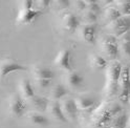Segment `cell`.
Instances as JSON below:
<instances>
[{
  "label": "cell",
  "mask_w": 130,
  "mask_h": 128,
  "mask_svg": "<svg viewBox=\"0 0 130 128\" xmlns=\"http://www.w3.org/2000/svg\"><path fill=\"white\" fill-rule=\"evenodd\" d=\"M123 110L122 104L115 100H106L101 103L91 114V128H107L111 121Z\"/></svg>",
  "instance_id": "obj_1"
},
{
  "label": "cell",
  "mask_w": 130,
  "mask_h": 128,
  "mask_svg": "<svg viewBox=\"0 0 130 128\" xmlns=\"http://www.w3.org/2000/svg\"><path fill=\"white\" fill-rule=\"evenodd\" d=\"M123 65L118 60L111 61L106 68V83L104 87V94L109 100L119 93V81Z\"/></svg>",
  "instance_id": "obj_2"
},
{
  "label": "cell",
  "mask_w": 130,
  "mask_h": 128,
  "mask_svg": "<svg viewBox=\"0 0 130 128\" xmlns=\"http://www.w3.org/2000/svg\"><path fill=\"white\" fill-rule=\"evenodd\" d=\"M35 1L23 0L18 4V16L16 18V23L20 25L31 24L43 12L36 9Z\"/></svg>",
  "instance_id": "obj_3"
},
{
  "label": "cell",
  "mask_w": 130,
  "mask_h": 128,
  "mask_svg": "<svg viewBox=\"0 0 130 128\" xmlns=\"http://www.w3.org/2000/svg\"><path fill=\"white\" fill-rule=\"evenodd\" d=\"M100 50L106 59L116 61L120 55L119 39L109 34L104 35L100 40Z\"/></svg>",
  "instance_id": "obj_4"
},
{
  "label": "cell",
  "mask_w": 130,
  "mask_h": 128,
  "mask_svg": "<svg viewBox=\"0 0 130 128\" xmlns=\"http://www.w3.org/2000/svg\"><path fill=\"white\" fill-rule=\"evenodd\" d=\"M119 102L126 104L130 101V65H124L119 81Z\"/></svg>",
  "instance_id": "obj_5"
},
{
  "label": "cell",
  "mask_w": 130,
  "mask_h": 128,
  "mask_svg": "<svg viewBox=\"0 0 130 128\" xmlns=\"http://www.w3.org/2000/svg\"><path fill=\"white\" fill-rule=\"evenodd\" d=\"M108 34L116 37L121 38L125 34L130 31V16H121L119 19L113 21L107 25Z\"/></svg>",
  "instance_id": "obj_6"
},
{
  "label": "cell",
  "mask_w": 130,
  "mask_h": 128,
  "mask_svg": "<svg viewBox=\"0 0 130 128\" xmlns=\"http://www.w3.org/2000/svg\"><path fill=\"white\" fill-rule=\"evenodd\" d=\"M77 106L79 108V111H87V113H93L95 108L100 105V101L94 94L89 93V92H84L80 93L75 98Z\"/></svg>",
  "instance_id": "obj_7"
},
{
  "label": "cell",
  "mask_w": 130,
  "mask_h": 128,
  "mask_svg": "<svg viewBox=\"0 0 130 128\" xmlns=\"http://www.w3.org/2000/svg\"><path fill=\"white\" fill-rule=\"evenodd\" d=\"M82 24L80 15L76 14L75 12H66L62 15L61 18V28L68 34H72L79 29Z\"/></svg>",
  "instance_id": "obj_8"
},
{
  "label": "cell",
  "mask_w": 130,
  "mask_h": 128,
  "mask_svg": "<svg viewBox=\"0 0 130 128\" xmlns=\"http://www.w3.org/2000/svg\"><path fill=\"white\" fill-rule=\"evenodd\" d=\"M27 67L23 64L19 63L14 59H3L0 61V81L4 80V78L15 71H26Z\"/></svg>",
  "instance_id": "obj_9"
},
{
  "label": "cell",
  "mask_w": 130,
  "mask_h": 128,
  "mask_svg": "<svg viewBox=\"0 0 130 128\" xmlns=\"http://www.w3.org/2000/svg\"><path fill=\"white\" fill-rule=\"evenodd\" d=\"M26 107H27V101L24 100L19 93H14L9 103V110L11 116L15 118L22 117L26 114Z\"/></svg>",
  "instance_id": "obj_10"
},
{
  "label": "cell",
  "mask_w": 130,
  "mask_h": 128,
  "mask_svg": "<svg viewBox=\"0 0 130 128\" xmlns=\"http://www.w3.org/2000/svg\"><path fill=\"white\" fill-rule=\"evenodd\" d=\"M55 66H57L59 69L65 71V73H70L72 71V55L71 52L67 49L61 50L57 57L54 60Z\"/></svg>",
  "instance_id": "obj_11"
},
{
  "label": "cell",
  "mask_w": 130,
  "mask_h": 128,
  "mask_svg": "<svg viewBox=\"0 0 130 128\" xmlns=\"http://www.w3.org/2000/svg\"><path fill=\"white\" fill-rule=\"evenodd\" d=\"M60 104H61V108L63 110V114L66 117L67 121L75 122L78 119V114H79V108L77 106L75 98L67 95L66 98H64L60 102Z\"/></svg>",
  "instance_id": "obj_12"
},
{
  "label": "cell",
  "mask_w": 130,
  "mask_h": 128,
  "mask_svg": "<svg viewBox=\"0 0 130 128\" xmlns=\"http://www.w3.org/2000/svg\"><path fill=\"white\" fill-rule=\"evenodd\" d=\"M78 31L81 40L84 43L93 45L96 42V31H98L96 24H81Z\"/></svg>",
  "instance_id": "obj_13"
},
{
  "label": "cell",
  "mask_w": 130,
  "mask_h": 128,
  "mask_svg": "<svg viewBox=\"0 0 130 128\" xmlns=\"http://www.w3.org/2000/svg\"><path fill=\"white\" fill-rule=\"evenodd\" d=\"M84 79L79 71L72 70L70 73H67L64 77V83L65 86L68 89H78L81 88V86L83 85Z\"/></svg>",
  "instance_id": "obj_14"
},
{
  "label": "cell",
  "mask_w": 130,
  "mask_h": 128,
  "mask_svg": "<svg viewBox=\"0 0 130 128\" xmlns=\"http://www.w3.org/2000/svg\"><path fill=\"white\" fill-rule=\"evenodd\" d=\"M27 103L30 105V107L34 109V111H38V113H44L47 111L48 105L51 103V100L43 97V95H39V94H35L32 98H30Z\"/></svg>",
  "instance_id": "obj_15"
},
{
  "label": "cell",
  "mask_w": 130,
  "mask_h": 128,
  "mask_svg": "<svg viewBox=\"0 0 130 128\" xmlns=\"http://www.w3.org/2000/svg\"><path fill=\"white\" fill-rule=\"evenodd\" d=\"M26 119L31 125L37 127H46L51 124V120L48 119V117L43 115V113H38V111L26 113Z\"/></svg>",
  "instance_id": "obj_16"
},
{
  "label": "cell",
  "mask_w": 130,
  "mask_h": 128,
  "mask_svg": "<svg viewBox=\"0 0 130 128\" xmlns=\"http://www.w3.org/2000/svg\"><path fill=\"white\" fill-rule=\"evenodd\" d=\"M47 113L54 121L60 122V123H67L68 122L66 117H65L63 114L60 102L51 101L50 105H48V108H47Z\"/></svg>",
  "instance_id": "obj_17"
},
{
  "label": "cell",
  "mask_w": 130,
  "mask_h": 128,
  "mask_svg": "<svg viewBox=\"0 0 130 128\" xmlns=\"http://www.w3.org/2000/svg\"><path fill=\"white\" fill-rule=\"evenodd\" d=\"M69 93V89L67 88L65 84L57 83L52 86L50 91V100L55 102H61L64 98H66Z\"/></svg>",
  "instance_id": "obj_18"
},
{
  "label": "cell",
  "mask_w": 130,
  "mask_h": 128,
  "mask_svg": "<svg viewBox=\"0 0 130 128\" xmlns=\"http://www.w3.org/2000/svg\"><path fill=\"white\" fill-rule=\"evenodd\" d=\"M32 76L35 79H44V80H53L56 76L55 71L48 66L45 65H36L31 69Z\"/></svg>",
  "instance_id": "obj_19"
},
{
  "label": "cell",
  "mask_w": 130,
  "mask_h": 128,
  "mask_svg": "<svg viewBox=\"0 0 130 128\" xmlns=\"http://www.w3.org/2000/svg\"><path fill=\"white\" fill-rule=\"evenodd\" d=\"M35 87L34 85L31 84V82L29 81L28 79L23 78L20 83H19V90H20V95L24 99L28 101L30 98H32L36 94L35 92Z\"/></svg>",
  "instance_id": "obj_20"
},
{
  "label": "cell",
  "mask_w": 130,
  "mask_h": 128,
  "mask_svg": "<svg viewBox=\"0 0 130 128\" xmlns=\"http://www.w3.org/2000/svg\"><path fill=\"white\" fill-rule=\"evenodd\" d=\"M119 51L122 57L130 63V31L119 38Z\"/></svg>",
  "instance_id": "obj_21"
},
{
  "label": "cell",
  "mask_w": 130,
  "mask_h": 128,
  "mask_svg": "<svg viewBox=\"0 0 130 128\" xmlns=\"http://www.w3.org/2000/svg\"><path fill=\"white\" fill-rule=\"evenodd\" d=\"M121 13L117 9V6L113 5H108L106 6L102 12V19L104 20V23H106V25H108L109 23L116 21L121 17Z\"/></svg>",
  "instance_id": "obj_22"
},
{
  "label": "cell",
  "mask_w": 130,
  "mask_h": 128,
  "mask_svg": "<svg viewBox=\"0 0 130 128\" xmlns=\"http://www.w3.org/2000/svg\"><path fill=\"white\" fill-rule=\"evenodd\" d=\"M89 64L92 69L94 70H103V69H106L108 66V61L107 59L104 57L102 55L99 54H90L89 56Z\"/></svg>",
  "instance_id": "obj_23"
},
{
  "label": "cell",
  "mask_w": 130,
  "mask_h": 128,
  "mask_svg": "<svg viewBox=\"0 0 130 128\" xmlns=\"http://www.w3.org/2000/svg\"><path fill=\"white\" fill-rule=\"evenodd\" d=\"M129 116L125 111H122L120 115H118L115 119L111 121L107 128H127L129 123Z\"/></svg>",
  "instance_id": "obj_24"
},
{
  "label": "cell",
  "mask_w": 130,
  "mask_h": 128,
  "mask_svg": "<svg viewBox=\"0 0 130 128\" xmlns=\"http://www.w3.org/2000/svg\"><path fill=\"white\" fill-rule=\"evenodd\" d=\"M80 18L82 24H96L98 20L100 18V15L86 10L84 13L80 15Z\"/></svg>",
  "instance_id": "obj_25"
},
{
  "label": "cell",
  "mask_w": 130,
  "mask_h": 128,
  "mask_svg": "<svg viewBox=\"0 0 130 128\" xmlns=\"http://www.w3.org/2000/svg\"><path fill=\"white\" fill-rule=\"evenodd\" d=\"M115 5L122 16H130V0H118L115 1Z\"/></svg>",
  "instance_id": "obj_26"
},
{
  "label": "cell",
  "mask_w": 130,
  "mask_h": 128,
  "mask_svg": "<svg viewBox=\"0 0 130 128\" xmlns=\"http://www.w3.org/2000/svg\"><path fill=\"white\" fill-rule=\"evenodd\" d=\"M71 2L70 1H66V0H58V1H54L53 5L55 7V10L59 13H66L69 9Z\"/></svg>",
  "instance_id": "obj_27"
},
{
  "label": "cell",
  "mask_w": 130,
  "mask_h": 128,
  "mask_svg": "<svg viewBox=\"0 0 130 128\" xmlns=\"http://www.w3.org/2000/svg\"><path fill=\"white\" fill-rule=\"evenodd\" d=\"M85 4H86V10H87V11L93 12V13L99 14V15L101 16L102 10H101L100 4L98 3L96 1H93V0H86V1H85Z\"/></svg>",
  "instance_id": "obj_28"
},
{
  "label": "cell",
  "mask_w": 130,
  "mask_h": 128,
  "mask_svg": "<svg viewBox=\"0 0 130 128\" xmlns=\"http://www.w3.org/2000/svg\"><path fill=\"white\" fill-rule=\"evenodd\" d=\"M35 86L39 89H47L52 88L53 80H44V79H35Z\"/></svg>",
  "instance_id": "obj_29"
},
{
  "label": "cell",
  "mask_w": 130,
  "mask_h": 128,
  "mask_svg": "<svg viewBox=\"0 0 130 128\" xmlns=\"http://www.w3.org/2000/svg\"><path fill=\"white\" fill-rule=\"evenodd\" d=\"M72 3V6H74L75 9V13H79L80 15L84 13L86 11V4H85V1H83V0H78V1H74L71 2Z\"/></svg>",
  "instance_id": "obj_30"
},
{
  "label": "cell",
  "mask_w": 130,
  "mask_h": 128,
  "mask_svg": "<svg viewBox=\"0 0 130 128\" xmlns=\"http://www.w3.org/2000/svg\"><path fill=\"white\" fill-rule=\"evenodd\" d=\"M127 128H130V119H129V123H128V127Z\"/></svg>",
  "instance_id": "obj_31"
},
{
  "label": "cell",
  "mask_w": 130,
  "mask_h": 128,
  "mask_svg": "<svg viewBox=\"0 0 130 128\" xmlns=\"http://www.w3.org/2000/svg\"><path fill=\"white\" fill-rule=\"evenodd\" d=\"M129 102H130V101H129Z\"/></svg>",
  "instance_id": "obj_32"
}]
</instances>
